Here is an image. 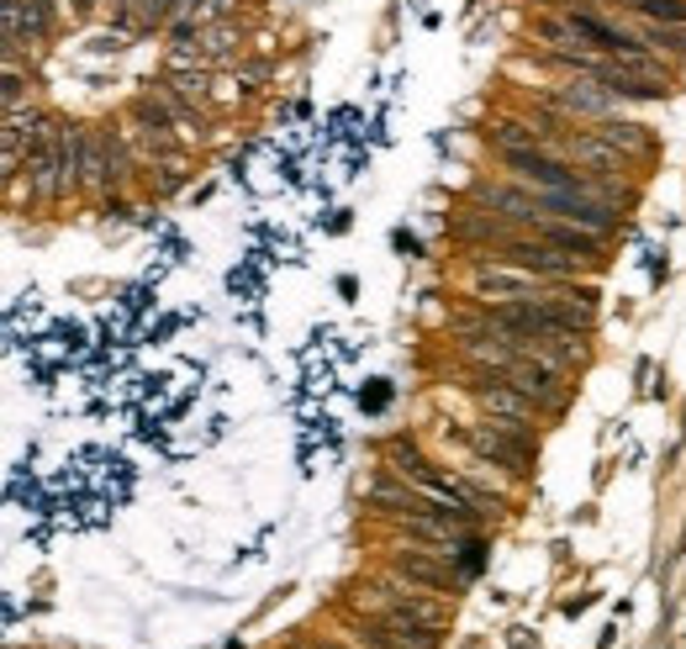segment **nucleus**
Here are the masks:
<instances>
[{
	"label": "nucleus",
	"instance_id": "nucleus-4",
	"mask_svg": "<svg viewBox=\"0 0 686 649\" xmlns=\"http://www.w3.org/2000/svg\"><path fill=\"white\" fill-rule=\"evenodd\" d=\"M470 449H476V460H491V465H502V471L512 475H528V449H534V439H528V428L523 422H480V428H470Z\"/></svg>",
	"mask_w": 686,
	"mask_h": 649
},
{
	"label": "nucleus",
	"instance_id": "nucleus-8",
	"mask_svg": "<svg viewBox=\"0 0 686 649\" xmlns=\"http://www.w3.org/2000/svg\"><path fill=\"white\" fill-rule=\"evenodd\" d=\"M476 295H486L491 306H502V301H538V295H549V291L538 286L528 269L491 265V269H476Z\"/></svg>",
	"mask_w": 686,
	"mask_h": 649
},
{
	"label": "nucleus",
	"instance_id": "nucleus-10",
	"mask_svg": "<svg viewBox=\"0 0 686 649\" xmlns=\"http://www.w3.org/2000/svg\"><path fill=\"white\" fill-rule=\"evenodd\" d=\"M476 402L486 407V413L497 417V422H538V402L528 396V391H518L512 381H491V385H476Z\"/></svg>",
	"mask_w": 686,
	"mask_h": 649
},
{
	"label": "nucleus",
	"instance_id": "nucleus-12",
	"mask_svg": "<svg viewBox=\"0 0 686 649\" xmlns=\"http://www.w3.org/2000/svg\"><path fill=\"white\" fill-rule=\"evenodd\" d=\"M396 576H407V581H418V587H433V591H454L460 587V576H454V570H449V565H439V560H428V555H418V549H402V555H396Z\"/></svg>",
	"mask_w": 686,
	"mask_h": 649
},
{
	"label": "nucleus",
	"instance_id": "nucleus-14",
	"mask_svg": "<svg viewBox=\"0 0 686 649\" xmlns=\"http://www.w3.org/2000/svg\"><path fill=\"white\" fill-rule=\"evenodd\" d=\"M491 138H497V148L502 153H523V148H544V127H528V121H497L491 127Z\"/></svg>",
	"mask_w": 686,
	"mask_h": 649
},
{
	"label": "nucleus",
	"instance_id": "nucleus-17",
	"mask_svg": "<svg viewBox=\"0 0 686 649\" xmlns=\"http://www.w3.org/2000/svg\"><path fill=\"white\" fill-rule=\"evenodd\" d=\"M74 5H80V11H90V5H95V0H74Z\"/></svg>",
	"mask_w": 686,
	"mask_h": 649
},
{
	"label": "nucleus",
	"instance_id": "nucleus-5",
	"mask_svg": "<svg viewBox=\"0 0 686 649\" xmlns=\"http://www.w3.org/2000/svg\"><path fill=\"white\" fill-rule=\"evenodd\" d=\"M502 381H512L518 391H528L538 407H560V402H566V385H560V364H549V359L518 355L508 370H502Z\"/></svg>",
	"mask_w": 686,
	"mask_h": 649
},
{
	"label": "nucleus",
	"instance_id": "nucleus-3",
	"mask_svg": "<svg viewBox=\"0 0 686 649\" xmlns=\"http://www.w3.org/2000/svg\"><path fill=\"white\" fill-rule=\"evenodd\" d=\"M534 196L544 217H566V222L586 228V233L607 237L618 228V201H602V196H586V190H534Z\"/></svg>",
	"mask_w": 686,
	"mask_h": 649
},
{
	"label": "nucleus",
	"instance_id": "nucleus-16",
	"mask_svg": "<svg viewBox=\"0 0 686 649\" xmlns=\"http://www.w3.org/2000/svg\"><path fill=\"white\" fill-rule=\"evenodd\" d=\"M624 5H628V11H639V5H650V0H624Z\"/></svg>",
	"mask_w": 686,
	"mask_h": 649
},
{
	"label": "nucleus",
	"instance_id": "nucleus-7",
	"mask_svg": "<svg viewBox=\"0 0 686 649\" xmlns=\"http://www.w3.org/2000/svg\"><path fill=\"white\" fill-rule=\"evenodd\" d=\"M534 237H544L549 248L570 254L575 265H602V233H586V228H575V222H566V217H538Z\"/></svg>",
	"mask_w": 686,
	"mask_h": 649
},
{
	"label": "nucleus",
	"instance_id": "nucleus-6",
	"mask_svg": "<svg viewBox=\"0 0 686 649\" xmlns=\"http://www.w3.org/2000/svg\"><path fill=\"white\" fill-rule=\"evenodd\" d=\"M566 159H570V164H581L586 175H602V179H618L628 170V153H618V148L597 132V127H592V132H570V138H566Z\"/></svg>",
	"mask_w": 686,
	"mask_h": 649
},
{
	"label": "nucleus",
	"instance_id": "nucleus-9",
	"mask_svg": "<svg viewBox=\"0 0 686 649\" xmlns=\"http://www.w3.org/2000/svg\"><path fill=\"white\" fill-rule=\"evenodd\" d=\"M502 259L518 269H528V275H544V280H570V275H575V259L560 254V248H549L544 237H518V243L502 248Z\"/></svg>",
	"mask_w": 686,
	"mask_h": 649
},
{
	"label": "nucleus",
	"instance_id": "nucleus-1",
	"mask_svg": "<svg viewBox=\"0 0 686 649\" xmlns=\"http://www.w3.org/2000/svg\"><path fill=\"white\" fill-rule=\"evenodd\" d=\"M74 185H80V138H74V127L43 117L27 153V196L32 201H59Z\"/></svg>",
	"mask_w": 686,
	"mask_h": 649
},
{
	"label": "nucleus",
	"instance_id": "nucleus-15",
	"mask_svg": "<svg viewBox=\"0 0 686 649\" xmlns=\"http://www.w3.org/2000/svg\"><path fill=\"white\" fill-rule=\"evenodd\" d=\"M312 649H354V645H344V639H323V634H317V639H312Z\"/></svg>",
	"mask_w": 686,
	"mask_h": 649
},
{
	"label": "nucleus",
	"instance_id": "nucleus-2",
	"mask_svg": "<svg viewBox=\"0 0 686 649\" xmlns=\"http://www.w3.org/2000/svg\"><path fill=\"white\" fill-rule=\"evenodd\" d=\"M80 138V185L90 190H112L127 179V148L112 132H95V127H74Z\"/></svg>",
	"mask_w": 686,
	"mask_h": 649
},
{
	"label": "nucleus",
	"instance_id": "nucleus-13",
	"mask_svg": "<svg viewBox=\"0 0 686 649\" xmlns=\"http://www.w3.org/2000/svg\"><path fill=\"white\" fill-rule=\"evenodd\" d=\"M597 132L607 138V143L618 148V153H628V159H644L650 153V132L639 127V121H624V117H602Z\"/></svg>",
	"mask_w": 686,
	"mask_h": 649
},
{
	"label": "nucleus",
	"instance_id": "nucleus-11",
	"mask_svg": "<svg viewBox=\"0 0 686 649\" xmlns=\"http://www.w3.org/2000/svg\"><path fill=\"white\" fill-rule=\"evenodd\" d=\"M555 101H560V112H575V117L602 121V117H613V101H618V95L592 74V80H570V85H560L555 90Z\"/></svg>",
	"mask_w": 686,
	"mask_h": 649
}]
</instances>
